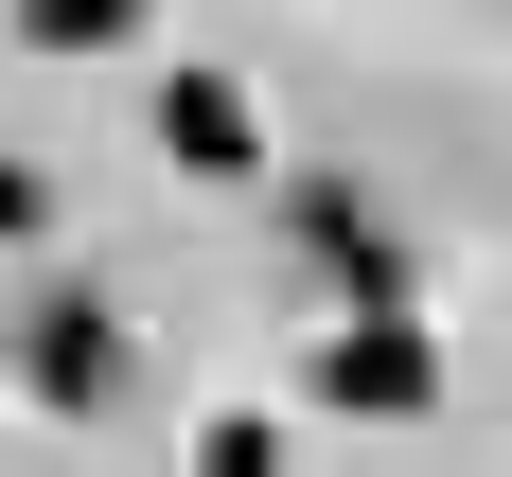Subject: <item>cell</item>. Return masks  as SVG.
Returning <instances> with one entry per match:
<instances>
[{
	"label": "cell",
	"mask_w": 512,
	"mask_h": 477,
	"mask_svg": "<svg viewBox=\"0 0 512 477\" xmlns=\"http://www.w3.org/2000/svg\"><path fill=\"white\" fill-rule=\"evenodd\" d=\"M318 407H354V424H424V407H442V354H424L407 318H336V336H318Z\"/></svg>",
	"instance_id": "cell-1"
},
{
	"label": "cell",
	"mask_w": 512,
	"mask_h": 477,
	"mask_svg": "<svg viewBox=\"0 0 512 477\" xmlns=\"http://www.w3.org/2000/svg\"><path fill=\"white\" fill-rule=\"evenodd\" d=\"M18 389H36V407H71V424H89L106 389H124V336H106L89 301H36V318H18Z\"/></svg>",
	"instance_id": "cell-2"
},
{
	"label": "cell",
	"mask_w": 512,
	"mask_h": 477,
	"mask_svg": "<svg viewBox=\"0 0 512 477\" xmlns=\"http://www.w3.org/2000/svg\"><path fill=\"white\" fill-rule=\"evenodd\" d=\"M301 265H318V283H336L354 318H407V248H389L354 195H301Z\"/></svg>",
	"instance_id": "cell-3"
},
{
	"label": "cell",
	"mask_w": 512,
	"mask_h": 477,
	"mask_svg": "<svg viewBox=\"0 0 512 477\" xmlns=\"http://www.w3.org/2000/svg\"><path fill=\"white\" fill-rule=\"evenodd\" d=\"M159 159H195V177H248V159H265V106L230 89V71H177V89H159Z\"/></svg>",
	"instance_id": "cell-4"
},
{
	"label": "cell",
	"mask_w": 512,
	"mask_h": 477,
	"mask_svg": "<svg viewBox=\"0 0 512 477\" xmlns=\"http://www.w3.org/2000/svg\"><path fill=\"white\" fill-rule=\"evenodd\" d=\"M18 36L36 53H106V36H142V0H18Z\"/></svg>",
	"instance_id": "cell-5"
},
{
	"label": "cell",
	"mask_w": 512,
	"mask_h": 477,
	"mask_svg": "<svg viewBox=\"0 0 512 477\" xmlns=\"http://www.w3.org/2000/svg\"><path fill=\"white\" fill-rule=\"evenodd\" d=\"M195 477H283V460H265V424L230 407V424H195Z\"/></svg>",
	"instance_id": "cell-6"
}]
</instances>
